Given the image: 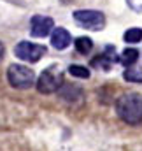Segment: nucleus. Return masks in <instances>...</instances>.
<instances>
[{
	"label": "nucleus",
	"mask_w": 142,
	"mask_h": 151,
	"mask_svg": "<svg viewBox=\"0 0 142 151\" xmlns=\"http://www.w3.org/2000/svg\"><path fill=\"white\" fill-rule=\"evenodd\" d=\"M72 42V37L70 34L65 30V28H53V34H51V46L55 47V49H58V51H62V49H67L69 46H70Z\"/></svg>",
	"instance_id": "nucleus-7"
},
{
	"label": "nucleus",
	"mask_w": 142,
	"mask_h": 151,
	"mask_svg": "<svg viewBox=\"0 0 142 151\" xmlns=\"http://www.w3.org/2000/svg\"><path fill=\"white\" fill-rule=\"evenodd\" d=\"M74 46H75L77 53H81V55H90L91 49H93V40L90 37H77L75 42H74Z\"/></svg>",
	"instance_id": "nucleus-9"
},
{
	"label": "nucleus",
	"mask_w": 142,
	"mask_h": 151,
	"mask_svg": "<svg viewBox=\"0 0 142 151\" xmlns=\"http://www.w3.org/2000/svg\"><path fill=\"white\" fill-rule=\"evenodd\" d=\"M14 55H16L19 60H23V62L37 63V62L46 55V46L34 44V42H28V40H21V42L14 47Z\"/></svg>",
	"instance_id": "nucleus-5"
},
{
	"label": "nucleus",
	"mask_w": 142,
	"mask_h": 151,
	"mask_svg": "<svg viewBox=\"0 0 142 151\" xmlns=\"http://www.w3.org/2000/svg\"><path fill=\"white\" fill-rule=\"evenodd\" d=\"M137 60H139V51H137L135 47H128V49H125V51L121 53V58H119V62H121L125 67H132Z\"/></svg>",
	"instance_id": "nucleus-8"
},
{
	"label": "nucleus",
	"mask_w": 142,
	"mask_h": 151,
	"mask_svg": "<svg viewBox=\"0 0 142 151\" xmlns=\"http://www.w3.org/2000/svg\"><path fill=\"white\" fill-rule=\"evenodd\" d=\"M125 42H130V44H137V42H141L142 40V28H128L126 32H125Z\"/></svg>",
	"instance_id": "nucleus-10"
},
{
	"label": "nucleus",
	"mask_w": 142,
	"mask_h": 151,
	"mask_svg": "<svg viewBox=\"0 0 142 151\" xmlns=\"http://www.w3.org/2000/svg\"><path fill=\"white\" fill-rule=\"evenodd\" d=\"M69 74L74 76V77H79V79H88V77H90V70H88L84 65L74 63V65L69 67Z\"/></svg>",
	"instance_id": "nucleus-11"
},
{
	"label": "nucleus",
	"mask_w": 142,
	"mask_h": 151,
	"mask_svg": "<svg viewBox=\"0 0 142 151\" xmlns=\"http://www.w3.org/2000/svg\"><path fill=\"white\" fill-rule=\"evenodd\" d=\"M116 113L128 125H139L142 121V95L139 93H123L116 100Z\"/></svg>",
	"instance_id": "nucleus-1"
},
{
	"label": "nucleus",
	"mask_w": 142,
	"mask_h": 151,
	"mask_svg": "<svg viewBox=\"0 0 142 151\" xmlns=\"http://www.w3.org/2000/svg\"><path fill=\"white\" fill-rule=\"evenodd\" d=\"M123 77L130 83H142V69H130L126 67V70L123 72Z\"/></svg>",
	"instance_id": "nucleus-12"
},
{
	"label": "nucleus",
	"mask_w": 142,
	"mask_h": 151,
	"mask_svg": "<svg viewBox=\"0 0 142 151\" xmlns=\"http://www.w3.org/2000/svg\"><path fill=\"white\" fill-rule=\"evenodd\" d=\"M7 79H9V83H11L12 88L28 90V88L35 83V74H34V70H30V69L25 67V65L12 63V65L7 69Z\"/></svg>",
	"instance_id": "nucleus-2"
},
{
	"label": "nucleus",
	"mask_w": 142,
	"mask_h": 151,
	"mask_svg": "<svg viewBox=\"0 0 142 151\" xmlns=\"http://www.w3.org/2000/svg\"><path fill=\"white\" fill-rule=\"evenodd\" d=\"M4 53H5V47H4V44L0 42V62L4 60Z\"/></svg>",
	"instance_id": "nucleus-13"
},
{
	"label": "nucleus",
	"mask_w": 142,
	"mask_h": 151,
	"mask_svg": "<svg viewBox=\"0 0 142 151\" xmlns=\"http://www.w3.org/2000/svg\"><path fill=\"white\" fill-rule=\"evenodd\" d=\"M74 19L82 27V28H88V30H102L105 27V16L104 12L100 11H95V9H79L74 12Z\"/></svg>",
	"instance_id": "nucleus-3"
},
{
	"label": "nucleus",
	"mask_w": 142,
	"mask_h": 151,
	"mask_svg": "<svg viewBox=\"0 0 142 151\" xmlns=\"http://www.w3.org/2000/svg\"><path fill=\"white\" fill-rule=\"evenodd\" d=\"M35 84H37L39 93L51 95V93H55V91H58L62 88L63 76H62V72H56L53 69H46V70H42V74L39 76Z\"/></svg>",
	"instance_id": "nucleus-4"
},
{
	"label": "nucleus",
	"mask_w": 142,
	"mask_h": 151,
	"mask_svg": "<svg viewBox=\"0 0 142 151\" xmlns=\"http://www.w3.org/2000/svg\"><path fill=\"white\" fill-rule=\"evenodd\" d=\"M53 28H55V21L49 16L37 14V16L32 18V21H30V35L32 37H37V39L46 37V35H49L53 32Z\"/></svg>",
	"instance_id": "nucleus-6"
}]
</instances>
